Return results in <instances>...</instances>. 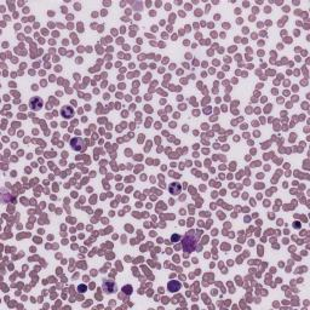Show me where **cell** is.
<instances>
[{"label":"cell","instance_id":"1","mask_svg":"<svg viewBox=\"0 0 310 310\" xmlns=\"http://www.w3.org/2000/svg\"><path fill=\"white\" fill-rule=\"evenodd\" d=\"M201 231H194V230H190L187 233V235L184 236V239H183V247H184V250L185 252H191V251L194 250V247H195V244H196V241L199 239V236H200Z\"/></svg>","mask_w":310,"mask_h":310},{"label":"cell","instance_id":"2","mask_svg":"<svg viewBox=\"0 0 310 310\" xmlns=\"http://www.w3.org/2000/svg\"><path fill=\"white\" fill-rule=\"evenodd\" d=\"M70 145H71V149L76 150V151H81L84 150V140L79 138V137H75L73 140H70Z\"/></svg>","mask_w":310,"mask_h":310},{"label":"cell","instance_id":"3","mask_svg":"<svg viewBox=\"0 0 310 310\" xmlns=\"http://www.w3.org/2000/svg\"><path fill=\"white\" fill-rule=\"evenodd\" d=\"M30 108L33 110H39L42 107V100L39 98V97H33L30 100Z\"/></svg>","mask_w":310,"mask_h":310},{"label":"cell","instance_id":"4","mask_svg":"<svg viewBox=\"0 0 310 310\" xmlns=\"http://www.w3.org/2000/svg\"><path fill=\"white\" fill-rule=\"evenodd\" d=\"M61 115H62L63 118H66V119H69V118H71V116L74 115V110H73L71 107L66 106V107H63L62 110H61Z\"/></svg>","mask_w":310,"mask_h":310},{"label":"cell","instance_id":"5","mask_svg":"<svg viewBox=\"0 0 310 310\" xmlns=\"http://www.w3.org/2000/svg\"><path fill=\"white\" fill-rule=\"evenodd\" d=\"M169 190H170L171 194H173V195H177V194H180V183H177V182H175V183H171Z\"/></svg>","mask_w":310,"mask_h":310},{"label":"cell","instance_id":"6","mask_svg":"<svg viewBox=\"0 0 310 310\" xmlns=\"http://www.w3.org/2000/svg\"><path fill=\"white\" fill-rule=\"evenodd\" d=\"M180 283L178 281H170L169 282V286H167V290L170 292H177L180 291Z\"/></svg>","mask_w":310,"mask_h":310},{"label":"cell","instance_id":"7","mask_svg":"<svg viewBox=\"0 0 310 310\" xmlns=\"http://www.w3.org/2000/svg\"><path fill=\"white\" fill-rule=\"evenodd\" d=\"M103 288H104V290H107L108 293H113V292L115 291V283H114L113 281H104V283H103Z\"/></svg>","mask_w":310,"mask_h":310},{"label":"cell","instance_id":"8","mask_svg":"<svg viewBox=\"0 0 310 310\" xmlns=\"http://www.w3.org/2000/svg\"><path fill=\"white\" fill-rule=\"evenodd\" d=\"M122 292L124 293H127V294H131L132 293V287L131 286H124L122 287Z\"/></svg>","mask_w":310,"mask_h":310},{"label":"cell","instance_id":"9","mask_svg":"<svg viewBox=\"0 0 310 310\" xmlns=\"http://www.w3.org/2000/svg\"><path fill=\"white\" fill-rule=\"evenodd\" d=\"M178 239H180V236H178V235H176V236H172V240H173V241L178 240Z\"/></svg>","mask_w":310,"mask_h":310},{"label":"cell","instance_id":"10","mask_svg":"<svg viewBox=\"0 0 310 310\" xmlns=\"http://www.w3.org/2000/svg\"><path fill=\"white\" fill-rule=\"evenodd\" d=\"M79 290H81V292H84V290H85V286H80V287H79Z\"/></svg>","mask_w":310,"mask_h":310}]
</instances>
